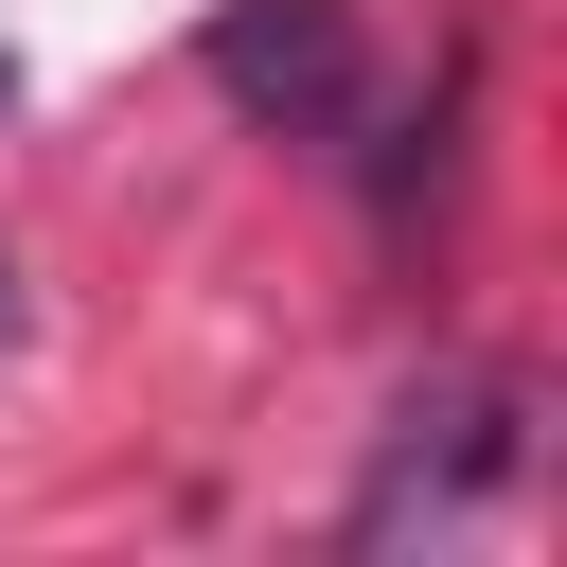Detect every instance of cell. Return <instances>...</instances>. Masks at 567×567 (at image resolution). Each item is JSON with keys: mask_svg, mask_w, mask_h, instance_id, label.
<instances>
[{"mask_svg": "<svg viewBox=\"0 0 567 567\" xmlns=\"http://www.w3.org/2000/svg\"><path fill=\"white\" fill-rule=\"evenodd\" d=\"M195 71H213L248 124H284V142H337V124L372 106V35H354V0H230V18L195 35Z\"/></svg>", "mask_w": 567, "mask_h": 567, "instance_id": "6da1fadb", "label": "cell"}, {"mask_svg": "<svg viewBox=\"0 0 567 567\" xmlns=\"http://www.w3.org/2000/svg\"><path fill=\"white\" fill-rule=\"evenodd\" d=\"M514 461H532V408H514V390H443V408H408V443H390V478L354 496V532L461 514V496H496Z\"/></svg>", "mask_w": 567, "mask_h": 567, "instance_id": "7a4b0ae2", "label": "cell"}, {"mask_svg": "<svg viewBox=\"0 0 567 567\" xmlns=\"http://www.w3.org/2000/svg\"><path fill=\"white\" fill-rule=\"evenodd\" d=\"M0 337H18V266H0Z\"/></svg>", "mask_w": 567, "mask_h": 567, "instance_id": "3957f363", "label": "cell"}]
</instances>
